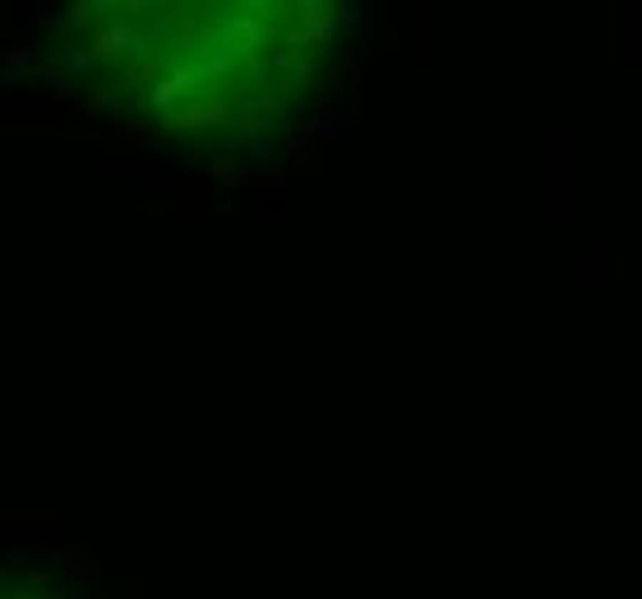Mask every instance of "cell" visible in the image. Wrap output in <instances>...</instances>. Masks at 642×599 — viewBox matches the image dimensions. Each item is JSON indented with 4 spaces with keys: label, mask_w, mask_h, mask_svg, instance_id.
Masks as SVG:
<instances>
[{
    "label": "cell",
    "mask_w": 642,
    "mask_h": 599,
    "mask_svg": "<svg viewBox=\"0 0 642 599\" xmlns=\"http://www.w3.org/2000/svg\"><path fill=\"white\" fill-rule=\"evenodd\" d=\"M130 46H143V37L134 33V28H111V33L97 37L93 51H97V56H116V51H130Z\"/></svg>",
    "instance_id": "obj_1"
},
{
    "label": "cell",
    "mask_w": 642,
    "mask_h": 599,
    "mask_svg": "<svg viewBox=\"0 0 642 599\" xmlns=\"http://www.w3.org/2000/svg\"><path fill=\"white\" fill-rule=\"evenodd\" d=\"M231 42H236V46H259V42H264V33H259V28L255 24H231Z\"/></svg>",
    "instance_id": "obj_2"
},
{
    "label": "cell",
    "mask_w": 642,
    "mask_h": 599,
    "mask_svg": "<svg viewBox=\"0 0 642 599\" xmlns=\"http://www.w3.org/2000/svg\"><path fill=\"white\" fill-rule=\"evenodd\" d=\"M255 5H268V0H255Z\"/></svg>",
    "instance_id": "obj_3"
}]
</instances>
